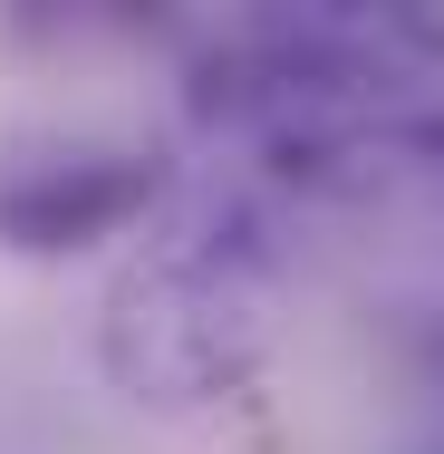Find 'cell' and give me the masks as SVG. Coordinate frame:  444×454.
Returning a JSON list of instances; mask_svg holds the SVG:
<instances>
[{"label":"cell","instance_id":"3","mask_svg":"<svg viewBox=\"0 0 444 454\" xmlns=\"http://www.w3.org/2000/svg\"><path fill=\"white\" fill-rule=\"evenodd\" d=\"M175 203V165L116 136H19L0 155V252L78 262L97 242H136Z\"/></svg>","mask_w":444,"mask_h":454},{"label":"cell","instance_id":"1","mask_svg":"<svg viewBox=\"0 0 444 454\" xmlns=\"http://www.w3.org/2000/svg\"><path fill=\"white\" fill-rule=\"evenodd\" d=\"M193 106L309 193H377L444 175V10L425 0H300L213 29Z\"/></svg>","mask_w":444,"mask_h":454},{"label":"cell","instance_id":"2","mask_svg":"<svg viewBox=\"0 0 444 454\" xmlns=\"http://www.w3.org/2000/svg\"><path fill=\"white\" fill-rule=\"evenodd\" d=\"M280 329V242L252 193H175L106 280L97 367L126 406L203 416L242 396Z\"/></svg>","mask_w":444,"mask_h":454}]
</instances>
